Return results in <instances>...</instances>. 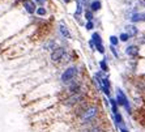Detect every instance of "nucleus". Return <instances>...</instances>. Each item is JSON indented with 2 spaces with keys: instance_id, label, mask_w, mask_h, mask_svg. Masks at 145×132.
Segmentation results:
<instances>
[{
  "instance_id": "obj_1",
  "label": "nucleus",
  "mask_w": 145,
  "mask_h": 132,
  "mask_svg": "<svg viewBox=\"0 0 145 132\" xmlns=\"http://www.w3.org/2000/svg\"><path fill=\"white\" fill-rule=\"evenodd\" d=\"M99 116V107L97 105H89L88 109L77 118L78 123L81 127L84 128H89L90 125H93L94 123H97Z\"/></svg>"
},
{
  "instance_id": "obj_2",
  "label": "nucleus",
  "mask_w": 145,
  "mask_h": 132,
  "mask_svg": "<svg viewBox=\"0 0 145 132\" xmlns=\"http://www.w3.org/2000/svg\"><path fill=\"white\" fill-rule=\"evenodd\" d=\"M114 99H115V102H116L118 106L124 107V110H125V112H127L128 115L132 114V106H131V102L128 101L127 94H125L122 89H116V94H115V98H114Z\"/></svg>"
},
{
  "instance_id": "obj_3",
  "label": "nucleus",
  "mask_w": 145,
  "mask_h": 132,
  "mask_svg": "<svg viewBox=\"0 0 145 132\" xmlns=\"http://www.w3.org/2000/svg\"><path fill=\"white\" fill-rule=\"evenodd\" d=\"M85 99H86V94H85V92H81V93H77V94H72V95L65 97V98L62 101V103H63L65 107H68V109H73L76 105H78L80 102H82V101H85Z\"/></svg>"
},
{
  "instance_id": "obj_4",
  "label": "nucleus",
  "mask_w": 145,
  "mask_h": 132,
  "mask_svg": "<svg viewBox=\"0 0 145 132\" xmlns=\"http://www.w3.org/2000/svg\"><path fill=\"white\" fill-rule=\"evenodd\" d=\"M77 76V68L76 67H69L67 68L63 73H62V77H60V81L65 85H68L71 81L75 80V77Z\"/></svg>"
},
{
  "instance_id": "obj_5",
  "label": "nucleus",
  "mask_w": 145,
  "mask_h": 132,
  "mask_svg": "<svg viewBox=\"0 0 145 132\" xmlns=\"http://www.w3.org/2000/svg\"><path fill=\"white\" fill-rule=\"evenodd\" d=\"M89 105H90V103L88 102V99H85V101L80 102L78 105H76V106L73 107V111H72V112H73V115H75L76 118H78V116H80V115H81V114H82L86 109H88V106H89Z\"/></svg>"
},
{
  "instance_id": "obj_6",
  "label": "nucleus",
  "mask_w": 145,
  "mask_h": 132,
  "mask_svg": "<svg viewBox=\"0 0 145 132\" xmlns=\"http://www.w3.org/2000/svg\"><path fill=\"white\" fill-rule=\"evenodd\" d=\"M64 54H65V50H64V49H62V47L55 49V50L52 51V54H51V59H52L54 62H58V60H60V59L63 58Z\"/></svg>"
},
{
  "instance_id": "obj_7",
  "label": "nucleus",
  "mask_w": 145,
  "mask_h": 132,
  "mask_svg": "<svg viewBox=\"0 0 145 132\" xmlns=\"http://www.w3.org/2000/svg\"><path fill=\"white\" fill-rule=\"evenodd\" d=\"M125 52L129 56H137L138 55V47L137 46H128L125 49Z\"/></svg>"
},
{
  "instance_id": "obj_8",
  "label": "nucleus",
  "mask_w": 145,
  "mask_h": 132,
  "mask_svg": "<svg viewBox=\"0 0 145 132\" xmlns=\"http://www.w3.org/2000/svg\"><path fill=\"white\" fill-rule=\"evenodd\" d=\"M24 7H25V9L29 13H34L35 12V4L33 2H30V0H26V2L24 3Z\"/></svg>"
},
{
  "instance_id": "obj_9",
  "label": "nucleus",
  "mask_w": 145,
  "mask_h": 132,
  "mask_svg": "<svg viewBox=\"0 0 145 132\" xmlns=\"http://www.w3.org/2000/svg\"><path fill=\"white\" fill-rule=\"evenodd\" d=\"M131 21H133V22L145 21V13H135V15L131 17Z\"/></svg>"
},
{
  "instance_id": "obj_10",
  "label": "nucleus",
  "mask_w": 145,
  "mask_h": 132,
  "mask_svg": "<svg viewBox=\"0 0 145 132\" xmlns=\"http://www.w3.org/2000/svg\"><path fill=\"white\" fill-rule=\"evenodd\" d=\"M125 29H127V33H125V34H127L128 37H135V35H137V29H136L133 25H128Z\"/></svg>"
},
{
  "instance_id": "obj_11",
  "label": "nucleus",
  "mask_w": 145,
  "mask_h": 132,
  "mask_svg": "<svg viewBox=\"0 0 145 132\" xmlns=\"http://www.w3.org/2000/svg\"><path fill=\"white\" fill-rule=\"evenodd\" d=\"M92 42H93V45H95V46H98V45H102L101 35H99L98 33H94V34L92 35Z\"/></svg>"
},
{
  "instance_id": "obj_12",
  "label": "nucleus",
  "mask_w": 145,
  "mask_h": 132,
  "mask_svg": "<svg viewBox=\"0 0 145 132\" xmlns=\"http://www.w3.org/2000/svg\"><path fill=\"white\" fill-rule=\"evenodd\" d=\"M108 103H110V106H111V112H112V115L116 114L119 110H118V105H116L115 99H114V98H110V99H108Z\"/></svg>"
},
{
  "instance_id": "obj_13",
  "label": "nucleus",
  "mask_w": 145,
  "mask_h": 132,
  "mask_svg": "<svg viewBox=\"0 0 145 132\" xmlns=\"http://www.w3.org/2000/svg\"><path fill=\"white\" fill-rule=\"evenodd\" d=\"M90 9L94 12V11H99L101 9V2H98V0H95V2H93L90 4Z\"/></svg>"
},
{
  "instance_id": "obj_14",
  "label": "nucleus",
  "mask_w": 145,
  "mask_h": 132,
  "mask_svg": "<svg viewBox=\"0 0 145 132\" xmlns=\"http://www.w3.org/2000/svg\"><path fill=\"white\" fill-rule=\"evenodd\" d=\"M60 33L64 35V37H71V34H69V32H68V29L64 26V25H60Z\"/></svg>"
},
{
  "instance_id": "obj_15",
  "label": "nucleus",
  "mask_w": 145,
  "mask_h": 132,
  "mask_svg": "<svg viewBox=\"0 0 145 132\" xmlns=\"http://www.w3.org/2000/svg\"><path fill=\"white\" fill-rule=\"evenodd\" d=\"M110 42H111V46H116L119 43V39L115 37V35H111L110 37Z\"/></svg>"
},
{
  "instance_id": "obj_16",
  "label": "nucleus",
  "mask_w": 145,
  "mask_h": 132,
  "mask_svg": "<svg viewBox=\"0 0 145 132\" xmlns=\"http://www.w3.org/2000/svg\"><path fill=\"white\" fill-rule=\"evenodd\" d=\"M99 67H101V69H102L103 72H107V63H106V60H102V62L99 63Z\"/></svg>"
},
{
  "instance_id": "obj_17",
  "label": "nucleus",
  "mask_w": 145,
  "mask_h": 132,
  "mask_svg": "<svg viewBox=\"0 0 145 132\" xmlns=\"http://www.w3.org/2000/svg\"><path fill=\"white\" fill-rule=\"evenodd\" d=\"M85 17H86L88 21H92V20H93V12H92V11H86V12H85Z\"/></svg>"
},
{
  "instance_id": "obj_18",
  "label": "nucleus",
  "mask_w": 145,
  "mask_h": 132,
  "mask_svg": "<svg viewBox=\"0 0 145 132\" xmlns=\"http://www.w3.org/2000/svg\"><path fill=\"white\" fill-rule=\"evenodd\" d=\"M128 39H129V37H128L125 33H122V34H120V41L125 42V41H128Z\"/></svg>"
},
{
  "instance_id": "obj_19",
  "label": "nucleus",
  "mask_w": 145,
  "mask_h": 132,
  "mask_svg": "<svg viewBox=\"0 0 145 132\" xmlns=\"http://www.w3.org/2000/svg\"><path fill=\"white\" fill-rule=\"evenodd\" d=\"M37 13L41 15V16H43V15H46V9H45V8H38V9H37Z\"/></svg>"
},
{
  "instance_id": "obj_20",
  "label": "nucleus",
  "mask_w": 145,
  "mask_h": 132,
  "mask_svg": "<svg viewBox=\"0 0 145 132\" xmlns=\"http://www.w3.org/2000/svg\"><path fill=\"white\" fill-rule=\"evenodd\" d=\"M93 28H94V24H93L92 21H88V24H86V29L90 30V29H93Z\"/></svg>"
},
{
  "instance_id": "obj_21",
  "label": "nucleus",
  "mask_w": 145,
  "mask_h": 132,
  "mask_svg": "<svg viewBox=\"0 0 145 132\" xmlns=\"http://www.w3.org/2000/svg\"><path fill=\"white\" fill-rule=\"evenodd\" d=\"M119 132H129V129L125 125H123V127H119Z\"/></svg>"
},
{
  "instance_id": "obj_22",
  "label": "nucleus",
  "mask_w": 145,
  "mask_h": 132,
  "mask_svg": "<svg viewBox=\"0 0 145 132\" xmlns=\"http://www.w3.org/2000/svg\"><path fill=\"white\" fill-rule=\"evenodd\" d=\"M110 50H111V52L114 54V56H116V58H118V52H116L115 47H114V46H111V47H110Z\"/></svg>"
},
{
  "instance_id": "obj_23",
  "label": "nucleus",
  "mask_w": 145,
  "mask_h": 132,
  "mask_svg": "<svg viewBox=\"0 0 145 132\" xmlns=\"http://www.w3.org/2000/svg\"><path fill=\"white\" fill-rule=\"evenodd\" d=\"M81 11H82V8H81V5H80V4H78V5H77V11H76V15H77V16H78V15H80V13H81Z\"/></svg>"
},
{
  "instance_id": "obj_24",
  "label": "nucleus",
  "mask_w": 145,
  "mask_h": 132,
  "mask_svg": "<svg viewBox=\"0 0 145 132\" xmlns=\"http://www.w3.org/2000/svg\"><path fill=\"white\" fill-rule=\"evenodd\" d=\"M38 2H39V3H41V4H43V3H45V2H46V0H38Z\"/></svg>"
},
{
  "instance_id": "obj_25",
  "label": "nucleus",
  "mask_w": 145,
  "mask_h": 132,
  "mask_svg": "<svg viewBox=\"0 0 145 132\" xmlns=\"http://www.w3.org/2000/svg\"><path fill=\"white\" fill-rule=\"evenodd\" d=\"M80 2H82V3H86V2H88V0H80Z\"/></svg>"
},
{
  "instance_id": "obj_26",
  "label": "nucleus",
  "mask_w": 145,
  "mask_h": 132,
  "mask_svg": "<svg viewBox=\"0 0 145 132\" xmlns=\"http://www.w3.org/2000/svg\"><path fill=\"white\" fill-rule=\"evenodd\" d=\"M64 2H65V3H69V0H64Z\"/></svg>"
}]
</instances>
